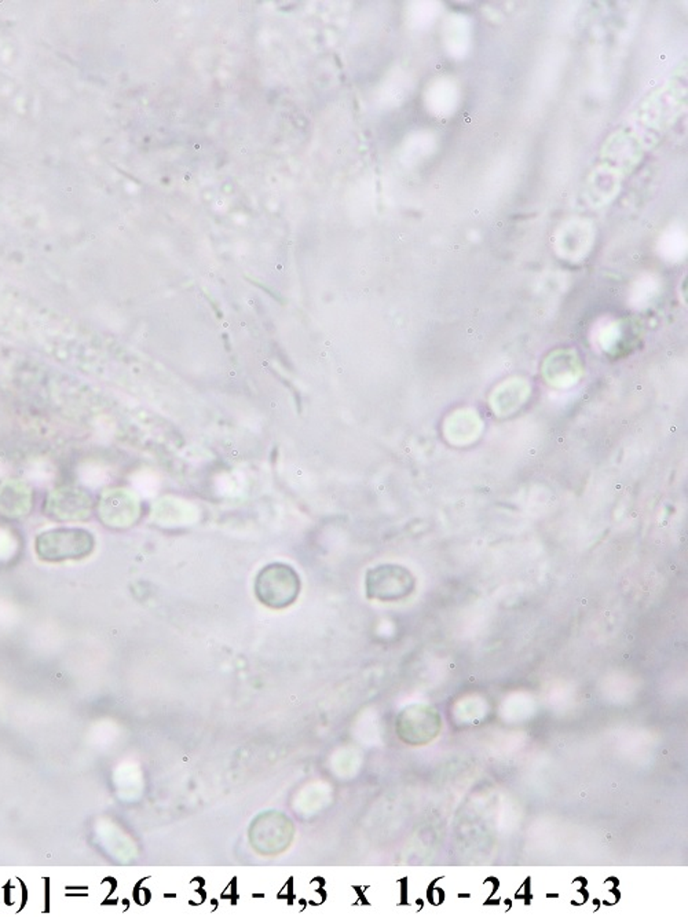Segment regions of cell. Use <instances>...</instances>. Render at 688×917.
I'll return each instance as SVG.
<instances>
[{
	"label": "cell",
	"instance_id": "12",
	"mask_svg": "<svg viewBox=\"0 0 688 917\" xmlns=\"http://www.w3.org/2000/svg\"><path fill=\"white\" fill-rule=\"evenodd\" d=\"M344 153H346V149H344L343 146H340V148L338 149V154H344Z\"/></svg>",
	"mask_w": 688,
	"mask_h": 917
},
{
	"label": "cell",
	"instance_id": "13",
	"mask_svg": "<svg viewBox=\"0 0 688 917\" xmlns=\"http://www.w3.org/2000/svg\"><path fill=\"white\" fill-rule=\"evenodd\" d=\"M194 149H196L197 152L202 151V145H200V143H194Z\"/></svg>",
	"mask_w": 688,
	"mask_h": 917
},
{
	"label": "cell",
	"instance_id": "7",
	"mask_svg": "<svg viewBox=\"0 0 688 917\" xmlns=\"http://www.w3.org/2000/svg\"><path fill=\"white\" fill-rule=\"evenodd\" d=\"M54 468L45 460V458H37L34 462L29 463L28 468H26V476L31 481L36 482V484H48L51 480L54 479Z\"/></svg>",
	"mask_w": 688,
	"mask_h": 917
},
{
	"label": "cell",
	"instance_id": "1",
	"mask_svg": "<svg viewBox=\"0 0 688 917\" xmlns=\"http://www.w3.org/2000/svg\"><path fill=\"white\" fill-rule=\"evenodd\" d=\"M96 539L86 529L59 528L43 532L36 537L35 552L46 563L78 561L94 552Z\"/></svg>",
	"mask_w": 688,
	"mask_h": 917
},
{
	"label": "cell",
	"instance_id": "6",
	"mask_svg": "<svg viewBox=\"0 0 688 917\" xmlns=\"http://www.w3.org/2000/svg\"><path fill=\"white\" fill-rule=\"evenodd\" d=\"M31 510V492L18 481H7L0 485V514L9 518H20Z\"/></svg>",
	"mask_w": 688,
	"mask_h": 917
},
{
	"label": "cell",
	"instance_id": "5",
	"mask_svg": "<svg viewBox=\"0 0 688 917\" xmlns=\"http://www.w3.org/2000/svg\"><path fill=\"white\" fill-rule=\"evenodd\" d=\"M99 514L108 526L126 528L134 523L137 509L132 499L126 493L110 492L102 499Z\"/></svg>",
	"mask_w": 688,
	"mask_h": 917
},
{
	"label": "cell",
	"instance_id": "4",
	"mask_svg": "<svg viewBox=\"0 0 688 917\" xmlns=\"http://www.w3.org/2000/svg\"><path fill=\"white\" fill-rule=\"evenodd\" d=\"M48 514L61 521H83L90 517L91 499L81 490L64 488L48 498Z\"/></svg>",
	"mask_w": 688,
	"mask_h": 917
},
{
	"label": "cell",
	"instance_id": "9",
	"mask_svg": "<svg viewBox=\"0 0 688 917\" xmlns=\"http://www.w3.org/2000/svg\"><path fill=\"white\" fill-rule=\"evenodd\" d=\"M17 550V539L7 529L0 528V563L12 560Z\"/></svg>",
	"mask_w": 688,
	"mask_h": 917
},
{
	"label": "cell",
	"instance_id": "8",
	"mask_svg": "<svg viewBox=\"0 0 688 917\" xmlns=\"http://www.w3.org/2000/svg\"><path fill=\"white\" fill-rule=\"evenodd\" d=\"M78 477L86 487L97 488L104 482L105 470L97 463L86 462L78 469Z\"/></svg>",
	"mask_w": 688,
	"mask_h": 917
},
{
	"label": "cell",
	"instance_id": "11",
	"mask_svg": "<svg viewBox=\"0 0 688 917\" xmlns=\"http://www.w3.org/2000/svg\"><path fill=\"white\" fill-rule=\"evenodd\" d=\"M240 153L241 154H246V153H248V149H246L245 146H241V148H240Z\"/></svg>",
	"mask_w": 688,
	"mask_h": 917
},
{
	"label": "cell",
	"instance_id": "2",
	"mask_svg": "<svg viewBox=\"0 0 688 917\" xmlns=\"http://www.w3.org/2000/svg\"><path fill=\"white\" fill-rule=\"evenodd\" d=\"M255 596L272 609L291 606L300 593V577L291 565L273 563L257 572Z\"/></svg>",
	"mask_w": 688,
	"mask_h": 917
},
{
	"label": "cell",
	"instance_id": "14",
	"mask_svg": "<svg viewBox=\"0 0 688 917\" xmlns=\"http://www.w3.org/2000/svg\"><path fill=\"white\" fill-rule=\"evenodd\" d=\"M191 178H192V174H186V175H185L186 181H189V179H191Z\"/></svg>",
	"mask_w": 688,
	"mask_h": 917
},
{
	"label": "cell",
	"instance_id": "3",
	"mask_svg": "<svg viewBox=\"0 0 688 917\" xmlns=\"http://www.w3.org/2000/svg\"><path fill=\"white\" fill-rule=\"evenodd\" d=\"M411 582L405 569L394 565L378 566L367 574V594L370 598L390 601L400 598L408 591Z\"/></svg>",
	"mask_w": 688,
	"mask_h": 917
},
{
	"label": "cell",
	"instance_id": "10",
	"mask_svg": "<svg viewBox=\"0 0 688 917\" xmlns=\"http://www.w3.org/2000/svg\"><path fill=\"white\" fill-rule=\"evenodd\" d=\"M5 473H6V465L0 460V477L4 476Z\"/></svg>",
	"mask_w": 688,
	"mask_h": 917
}]
</instances>
